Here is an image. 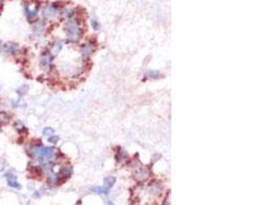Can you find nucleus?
I'll use <instances>...</instances> for the list:
<instances>
[{"label":"nucleus","mask_w":274,"mask_h":205,"mask_svg":"<svg viewBox=\"0 0 274 205\" xmlns=\"http://www.w3.org/2000/svg\"><path fill=\"white\" fill-rule=\"evenodd\" d=\"M65 32L67 34L69 41H72V42H76L77 40H79L81 36V29L78 26L76 21H73L70 20L66 23L65 25Z\"/></svg>","instance_id":"obj_1"},{"label":"nucleus","mask_w":274,"mask_h":205,"mask_svg":"<svg viewBox=\"0 0 274 205\" xmlns=\"http://www.w3.org/2000/svg\"><path fill=\"white\" fill-rule=\"evenodd\" d=\"M33 156L38 159H51L55 156V149L49 147H42V146H35L31 150Z\"/></svg>","instance_id":"obj_2"},{"label":"nucleus","mask_w":274,"mask_h":205,"mask_svg":"<svg viewBox=\"0 0 274 205\" xmlns=\"http://www.w3.org/2000/svg\"><path fill=\"white\" fill-rule=\"evenodd\" d=\"M2 50L4 54H15L18 50V44L13 42H8L5 43V44L2 45Z\"/></svg>","instance_id":"obj_3"},{"label":"nucleus","mask_w":274,"mask_h":205,"mask_svg":"<svg viewBox=\"0 0 274 205\" xmlns=\"http://www.w3.org/2000/svg\"><path fill=\"white\" fill-rule=\"evenodd\" d=\"M51 62H53V56H51L50 52H44L42 54V58L40 60V65L43 67V68H49L51 65Z\"/></svg>","instance_id":"obj_4"},{"label":"nucleus","mask_w":274,"mask_h":205,"mask_svg":"<svg viewBox=\"0 0 274 205\" xmlns=\"http://www.w3.org/2000/svg\"><path fill=\"white\" fill-rule=\"evenodd\" d=\"M57 15V9L55 8V6L50 5V6H46L44 9H43V15L47 19L49 17H53Z\"/></svg>","instance_id":"obj_5"},{"label":"nucleus","mask_w":274,"mask_h":205,"mask_svg":"<svg viewBox=\"0 0 274 205\" xmlns=\"http://www.w3.org/2000/svg\"><path fill=\"white\" fill-rule=\"evenodd\" d=\"M72 172H73L72 168H71V167L66 166V167H62V168H61L59 174L61 177H63L64 179H69V177L72 175Z\"/></svg>","instance_id":"obj_6"},{"label":"nucleus","mask_w":274,"mask_h":205,"mask_svg":"<svg viewBox=\"0 0 274 205\" xmlns=\"http://www.w3.org/2000/svg\"><path fill=\"white\" fill-rule=\"evenodd\" d=\"M161 189H162V186H161L160 183H154V184L150 185V187H149L150 192L153 195H156V196H157V195H160Z\"/></svg>","instance_id":"obj_7"},{"label":"nucleus","mask_w":274,"mask_h":205,"mask_svg":"<svg viewBox=\"0 0 274 205\" xmlns=\"http://www.w3.org/2000/svg\"><path fill=\"white\" fill-rule=\"evenodd\" d=\"M90 191L94 193H97V194H108L109 193L108 188H106V187H100V186L91 187Z\"/></svg>","instance_id":"obj_8"},{"label":"nucleus","mask_w":274,"mask_h":205,"mask_svg":"<svg viewBox=\"0 0 274 205\" xmlns=\"http://www.w3.org/2000/svg\"><path fill=\"white\" fill-rule=\"evenodd\" d=\"M91 52H93V47L89 44H84L81 48V54L84 58H88L91 54Z\"/></svg>","instance_id":"obj_9"},{"label":"nucleus","mask_w":274,"mask_h":205,"mask_svg":"<svg viewBox=\"0 0 274 205\" xmlns=\"http://www.w3.org/2000/svg\"><path fill=\"white\" fill-rule=\"evenodd\" d=\"M105 185H106V188H108L110 190L113 186L115 185V182H116V179L114 176H107L105 179Z\"/></svg>","instance_id":"obj_10"},{"label":"nucleus","mask_w":274,"mask_h":205,"mask_svg":"<svg viewBox=\"0 0 274 205\" xmlns=\"http://www.w3.org/2000/svg\"><path fill=\"white\" fill-rule=\"evenodd\" d=\"M145 75H146V77H148V78H153V79H157V78H159V77L161 76L160 73L155 70H149L148 72H146Z\"/></svg>","instance_id":"obj_11"},{"label":"nucleus","mask_w":274,"mask_h":205,"mask_svg":"<svg viewBox=\"0 0 274 205\" xmlns=\"http://www.w3.org/2000/svg\"><path fill=\"white\" fill-rule=\"evenodd\" d=\"M25 11H26V15H27L28 20L34 19V17L37 15V10H36V9H34V10H31V9H29L28 7H26Z\"/></svg>","instance_id":"obj_12"},{"label":"nucleus","mask_w":274,"mask_h":205,"mask_svg":"<svg viewBox=\"0 0 274 205\" xmlns=\"http://www.w3.org/2000/svg\"><path fill=\"white\" fill-rule=\"evenodd\" d=\"M9 121V116L5 112H0V125L1 124H6Z\"/></svg>","instance_id":"obj_13"},{"label":"nucleus","mask_w":274,"mask_h":205,"mask_svg":"<svg viewBox=\"0 0 274 205\" xmlns=\"http://www.w3.org/2000/svg\"><path fill=\"white\" fill-rule=\"evenodd\" d=\"M137 177L138 179H147L148 177V171L146 170V169H144V168H141L140 170L137 172Z\"/></svg>","instance_id":"obj_14"},{"label":"nucleus","mask_w":274,"mask_h":205,"mask_svg":"<svg viewBox=\"0 0 274 205\" xmlns=\"http://www.w3.org/2000/svg\"><path fill=\"white\" fill-rule=\"evenodd\" d=\"M7 185L13 188H17V189H21V185L15 181V179H8L7 181Z\"/></svg>","instance_id":"obj_15"},{"label":"nucleus","mask_w":274,"mask_h":205,"mask_svg":"<svg viewBox=\"0 0 274 205\" xmlns=\"http://www.w3.org/2000/svg\"><path fill=\"white\" fill-rule=\"evenodd\" d=\"M61 48H62V42H61V41H57V42L55 43V45H53V54H57V52L61 50Z\"/></svg>","instance_id":"obj_16"},{"label":"nucleus","mask_w":274,"mask_h":205,"mask_svg":"<svg viewBox=\"0 0 274 205\" xmlns=\"http://www.w3.org/2000/svg\"><path fill=\"white\" fill-rule=\"evenodd\" d=\"M53 132H55V130H53L51 127H45L44 129H43V135H46V137H50V135H53Z\"/></svg>","instance_id":"obj_17"},{"label":"nucleus","mask_w":274,"mask_h":205,"mask_svg":"<svg viewBox=\"0 0 274 205\" xmlns=\"http://www.w3.org/2000/svg\"><path fill=\"white\" fill-rule=\"evenodd\" d=\"M57 177L55 176V175H49L48 179H47V182H48V185H50V186H53V185H55V183H57Z\"/></svg>","instance_id":"obj_18"},{"label":"nucleus","mask_w":274,"mask_h":205,"mask_svg":"<svg viewBox=\"0 0 274 205\" xmlns=\"http://www.w3.org/2000/svg\"><path fill=\"white\" fill-rule=\"evenodd\" d=\"M57 141H59V137H57V135H50V137H48V142L51 144H57Z\"/></svg>","instance_id":"obj_19"},{"label":"nucleus","mask_w":274,"mask_h":205,"mask_svg":"<svg viewBox=\"0 0 274 205\" xmlns=\"http://www.w3.org/2000/svg\"><path fill=\"white\" fill-rule=\"evenodd\" d=\"M90 23H91V27H93L95 30H98V29L100 28V25H99V23H98V21H97V20L93 19Z\"/></svg>","instance_id":"obj_20"},{"label":"nucleus","mask_w":274,"mask_h":205,"mask_svg":"<svg viewBox=\"0 0 274 205\" xmlns=\"http://www.w3.org/2000/svg\"><path fill=\"white\" fill-rule=\"evenodd\" d=\"M5 177H6L7 181H8V179H17V177H15V175L11 174V173H9V172L5 173Z\"/></svg>","instance_id":"obj_21"},{"label":"nucleus","mask_w":274,"mask_h":205,"mask_svg":"<svg viewBox=\"0 0 274 205\" xmlns=\"http://www.w3.org/2000/svg\"><path fill=\"white\" fill-rule=\"evenodd\" d=\"M107 205H115V204L113 203V201H110V200H109L108 202H107Z\"/></svg>","instance_id":"obj_22"},{"label":"nucleus","mask_w":274,"mask_h":205,"mask_svg":"<svg viewBox=\"0 0 274 205\" xmlns=\"http://www.w3.org/2000/svg\"><path fill=\"white\" fill-rule=\"evenodd\" d=\"M0 44H1V41H0Z\"/></svg>","instance_id":"obj_23"}]
</instances>
